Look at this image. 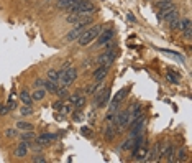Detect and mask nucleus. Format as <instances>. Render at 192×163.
<instances>
[{
    "label": "nucleus",
    "mask_w": 192,
    "mask_h": 163,
    "mask_svg": "<svg viewBox=\"0 0 192 163\" xmlns=\"http://www.w3.org/2000/svg\"><path fill=\"white\" fill-rule=\"evenodd\" d=\"M98 33H100V25L90 26L89 30H85L84 33L79 35V38H77V40H79V45H80V46H87L89 43L94 41V40H97Z\"/></svg>",
    "instance_id": "1"
},
{
    "label": "nucleus",
    "mask_w": 192,
    "mask_h": 163,
    "mask_svg": "<svg viewBox=\"0 0 192 163\" xmlns=\"http://www.w3.org/2000/svg\"><path fill=\"white\" fill-rule=\"evenodd\" d=\"M75 78H77V71H75L74 68H69L67 71L59 78V81H61L62 86H69V84H72L74 81H75Z\"/></svg>",
    "instance_id": "2"
},
{
    "label": "nucleus",
    "mask_w": 192,
    "mask_h": 163,
    "mask_svg": "<svg viewBox=\"0 0 192 163\" xmlns=\"http://www.w3.org/2000/svg\"><path fill=\"white\" fill-rule=\"evenodd\" d=\"M126 94H128V87H123V89H120V91L117 92V94H115V97L112 99V106H110V114H112L113 110L118 107V104L126 97Z\"/></svg>",
    "instance_id": "3"
},
{
    "label": "nucleus",
    "mask_w": 192,
    "mask_h": 163,
    "mask_svg": "<svg viewBox=\"0 0 192 163\" xmlns=\"http://www.w3.org/2000/svg\"><path fill=\"white\" fill-rule=\"evenodd\" d=\"M113 61H115V53H113V50H107L105 53L98 58V63H100V65H103V66H107V68L112 66Z\"/></svg>",
    "instance_id": "4"
},
{
    "label": "nucleus",
    "mask_w": 192,
    "mask_h": 163,
    "mask_svg": "<svg viewBox=\"0 0 192 163\" xmlns=\"http://www.w3.org/2000/svg\"><path fill=\"white\" fill-rule=\"evenodd\" d=\"M113 30H105V31H102V33H98V36H97V43L98 45H105V43H108L110 40H113Z\"/></svg>",
    "instance_id": "5"
},
{
    "label": "nucleus",
    "mask_w": 192,
    "mask_h": 163,
    "mask_svg": "<svg viewBox=\"0 0 192 163\" xmlns=\"http://www.w3.org/2000/svg\"><path fill=\"white\" fill-rule=\"evenodd\" d=\"M174 155H176V153H174V147H172V145H166L159 156L162 160H167V161H176V156H174Z\"/></svg>",
    "instance_id": "6"
},
{
    "label": "nucleus",
    "mask_w": 192,
    "mask_h": 163,
    "mask_svg": "<svg viewBox=\"0 0 192 163\" xmlns=\"http://www.w3.org/2000/svg\"><path fill=\"white\" fill-rule=\"evenodd\" d=\"M108 97H110V89H108V87H105V89H103V92H100V94L97 96L95 104H97L98 107H100V106H105V104L108 102Z\"/></svg>",
    "instance_id": "7"
},
{
    "label": "nucleus",
    "mask_w": 192,
    "mask_h": 163,
    "mask_svg": "<svg viewBox=\"0 0 192 163\" xmlns=\"http://www.w3.org/2000/svg\"><path fill=\"white\" fill-rule=\"evenodd\" d=\"M28 147H30V143H28L26 140H21V143H18V147H16V150H15V155L18 156V158H23V156H26Z\"/></svg>",
    "instance_id": "8"
},
{
    "label": "nucleus",
    "mask_w": 192,
    "mask_h": 163,
    "mask_svg": "<svg viewBox=\"0 0 192 163\" xmlns=\"http://www.w3.org/2000/svg\"><path fill=\"white\" fill-rule=\"evenodd\" d=\"M107 73H108V68H107V66H103V68L100 66V68H98L97 71L94 73V79L97 81V83H100V81H103V79H105Z\"/></svg>",
    "instance_id": "9"
},
{
    "label": "nucleus",
    "mask_w": 192,
    "mask_h": 163,
    "mask_svg": "<svg viewBox=\"0 0 192 163\" xmlns=\"http://www.w3.org/2000/svg\"><path fill=\"white\" fill-rule=\"evenodd\" d=\"M156 7L159 10H171V8H176V5H174L172 0H159V2L156 3Z\"/></svg>",
    "instance_id": "10"
},
{
    "label": "nucleus",
    "mask_w": 192,
    "mask_h": 163,
    "mask_svg": "<svg viewBox=\"0 0 192 163\" xmlns=\"http://www.w3.org/2000/svg\"><path fill=\"white\" fill-rule=\"evenodd\" d=\"M53 138H54V135H51V133H41V135L36 137V142L39 145H48Z\"/></svg>",
    "instance_id": "11"
},
{
    "label": "nucleus",
    "mask_w": 192,
    "mask_h": 163,
    "mask_svg": "<svg viewBox=\"0 0 192 163\" xmlns=\"http://www.w3.org/2000/svg\"><path fill=\"white\" fill-rule=\"evenodd\" d=\"M82 30H84V28H80V26H75L72 31H69V33H67V36H66V41H74L75 38H79V35L82 33Z\"/></svg>",
    "instance_id": "12"
},
{
    "label": "nucleus",
    "mask_w": 192,
    "mask_h": 163,
    "mask_svg": "<svg viewBox=\"0 0 192 163\" xmlns=\"http://www.w3.org/2000/svg\"><path fill=\"white\" fill-rule=\"evenodd\" d=\"M44 96H46L44 87H36V91L31 94V99L33 101H41V99H44Z\"/></svg>",
    "instance_id": "13"
},
{
    "label": "nucleus",
    "mask_w": 192,
    "mask_h": 163,
    "mask_svg": "<svg viewBox=\"0 0 192 163\" xmlns=\"http://www.w3.org/2000/svg\"><path fill=\"white\" fill-rule=\"evenodd\" d=\"M20 101L25 104V106H31L33 99H31V96H30V92H28V91H21L20 92Z\"/></svg>",
    "instance_id": "14"
},
{
    "label": "nucleus",
    "mask_w": 192,
    "mask_h": 163,
    "mask_svg": "<svg viewBox=\"0 0 192 163\" xmlns=\"http://www.w3.org/2000/svg\"><path fill=\"white\" fill-rule=\"evenodd\" d=\"M44 91L46 92H51V94H53V92H56V89H57V83H53V81H44Z\"/></svg>",
    "instance_id": "15"
},
{
    "label": "nucleus",
    "mask_w": 192,
    "mask_h": 163,
    "mask_svg": "<svg viewBox=\"0 0 192 163\" xmlns=\"http://www.w3.org/2000/svg\"><path fill=\"white\" fill-rule=\"evenodd\" d=\"M16 129H18V130H23V132H26V130H33V124H30V122H23V120H20L18 124H16Z\"/></svg>",
    "instance_id": "16"
},
{
    "label": "nucleus",
    "mask_w": 192,
    "mask_h": 163,
    "mask_svg": "<svg viewBox=\"0 0 192 163\" xmlns=\"http://www.w3.org/2000/svg\"><path fill=\"white\" fill-rule=\"evenodd\" d=\"M166 78H167V81H171L172 84H179L181 83V79H177V78H181L177 73H172V71H167V74H166Z\"/></svg>",
    "instance_id": "17"
},
{
    "label": "nucleus",
    "mask_w": 192,
    "mask_h": 163,
    "mask_svg": "<svg viewBox=\"0 0 192 163\" xmlns=\"http://www.w3.org/2000/svg\"><path fill=\"white\" fill-rule=\"evenodd\" d=\"M56 94L59 99H66L69 96V92H67V86H62V87H57L56 89Z\"/></svg>",
    "instance_id": "18"
},
{
    "label": "nucleus",
    "mask_w": 192,
    "mask_h": 163,
    "mask_svg": "<svg viewBox=\"0 0 192 163\" xmlns=\"http://www.w3.org/2000/svg\"><path fill=\"white\" fill-rule=\"evenodd\" d=\"M48 81H53V83H57V81H59L56 69H49V71H48Z\"/></svg>",
    "instance_id": "19"
},
{
    "label": "nucleus",
    "mask_w": 192,
    "mask_h": 163,
    "mask_svg": "<svg viewBox=\"0 0 192 163\" xmlns=\"http://www.w3.org/2000/svg\"><path fill=\"white\" fill-rule=\"evenodd\" d=\"M174 156H176V160H179V161H185V160H187V153H185L184 148H181Z\"/></svg>",
    "instance_id": "20"
},
{
    "label": "nucleus",
    "mask_w": 192,
    "mask_h": 163,
    "mask_svg": "<svg viewBox=\"0 0 192 163\" xmlns=\"http://www.w3.org/2000/svg\"><path fill=\"white\" fill-rule=\"evenodd\" d=\"M20 114L23 115V117H25V115H31V114H33L31 106H25V104H23V107L20 109Z\"/></svg>",
    "instance_id": "21"
},
{
    "label": "nucleus",
    "mask_w": 192,
    "mask_h": 163,
    "mask_svg": "<svg viewBox=\"0 0 192 163\" xmlns=\"http://www.w3.org/2000/svg\"><path fill=\"white\" fill-rule=\"evenodd\" d=\"M84 104H85V97H77V99H75V102H74V106H75V109H77V110H80V109H82L84 107Z\"/></svg>",
    "instance_id": "22"
},
{
    "label": "nucleus",
    "mask_w": 192,
    "mask_h": 163,
    "mask_svg": "<svg viewBox=\"0 0 192 163\" xmlns=\"http://www.w3.org/2000/svg\"><path fill=\"white\" fill-rule=\"evenodd\" d=\"M105 137H107V140H113L115 138V127H108L105 130Z\"/></svg>",
    "instance_id": "23"
},
{
    "label": "nucleus",
    "mask_w": 192,
    "mask_h": 163,
    "mask_svg": "<svg viewBox=\"0 0 192 163\" xmlns=\"http://www.w3.org/2000/svg\"><path fill=\"white\" fill-rule=\"evenodd\" d=\"M80 20V15L79 13H74V12H72V13H69V17H67V22L69 23H77Z\"/></svg>",
    "instance_id": "24"
},
{
    "label": "nucleus",
    "mask_w": 192,
    "mask_h": 163,
    "mask_svg": "<svg viewBox=\"0 0 192 163\" xmlns=\"http://www.w3.org/2000/svg\"><path fill=\"white\" fill-rule=\"evenodd\" d=\"M131 145H133V138L130 137V138H126V140L123 142V145H121V150H128V148H131Z\"/></svg>",
    "instance_id": "25"
},
{
    "label": "nucleus",
    "mask_w": 192,
    "mask_h": 163,
    "mask_svg": "<svg viewBox=\"0 0 192 163\" xmlns=\"http://www.w3.org/2000/svg\"><path fill=\"white\" fill-rule=\"evenodd\" d=\"M31 138H34V135L30 130H26V133H21V140H31Z\"/></svg>",
    "instance_id": "26"
},
{
    "label": "nucleus",
    "mask_w": 192,
    "mask_h": 163,
    "mask_svg": "<svg viewBox=\"0 0 192 163\" xmlns=\"http://www.w3.org/2000/svg\"><path fill=\"white\" fill-rule=\"evenodd\" d=\"M82 135L84 137H90L92 135V130L89 129V127H82Z\"/></svg>",
    "instance_id": "27"
},
{
    "label": "nucleus",
    "mask_w": 192,
    "mask_h": 163,
    "mask_svg": "<svg viewBox=\"0 0 192 163\" xmlns=\"http://www.w3.org/2000/svg\"><path fill=\"white\" fill-rule=\"evenodd\" d=\"M5 135H7V137H15L16 135V130L15 129H7V130H5Z\"/></svg>",
    "instance_id": "28"
},
{
    "label": "nucleus",
    "mask_w": 192,
    "mask_h": 163,
    "mask_svg": "<svg viewBox=\"0 0 192 163\" xmlns=\"http://www.w3.org/2000/svg\"><path fill=\"white\" fill-rule=\"evenodd\" d=\"M43 86H44L43 79H36V81H34V87H43Z\"/></svg>",
    "instance_id": "29"
},
{
    "label": "nucleus",
    "mask_w": 192,
    "mask_h": 163,
    "mask_svg": "<svg viewBox=\"0 0 192 163\" xmlns=\"http://www.w3.org/2000/svg\"><path fill=\"white\" fill-rule=\"evenodd\" d=\"M33 161H38V163H44L46 160L43 158V156H41V155H38V156H33Z\"/></svg>",
    "instance_id": "30"
},
{
    "label": "nucleus",
    "mask_w": 192,
    "mask_h": 163,
    "mask_svg": "<svg viewBox=\"0 0 192 163\" xmlns=\"http://www.w3.org/2000/svg\"><path fill=\"white\" fill-rule=\"evenodd\" d=\"M8 110H13L15 107H16V104H15V101H10V99H8Z\"/></svg>",
    "instance_id": "31"
},
{
    "label": "nucleus",
    "mask_w": 192,
    "mask_h": 163,
    "mask_svg": "<svg viewBox=\"0 0 192 163\" xmlns=\"http://www.w3.org/2000/svg\"><path fill=\"white\" fill-rule=\"evenodd\" d=\"M190 36H192V30H184V38L190 40Z\"/></svg>",
    "instance_id": "32"
},
{
    "label": "nucleus",
    "mask_w": 192,
    "mask_h": 163,
    "mask_svg": "<svg viewBox=\"0 0 192 163\" xmlns=\"http://www.w3.org/2000/svg\"><path fill=\"white\" fill-rule=\"evenodd\" d=\"M5 114H8V107L0 106V115H5Z\"/></svg>",
    "instance_id": "33"
},
{
    "label": "nucleus",
    "mask_w": 192,
    "mask_h": 163,
    "mask_svg": "<svg viewBox=\"0 0 192 163\" xmlns=\"http://www.w3.org/2000/svg\"><path fill=\"white\" fill-rule=\"evenodd\" d=\"M79 97V94H72V96H69V102H71V104H74L75 102V99H77Z\"/></svg>",
    "instance_id": "34"
},
{
    "label": "nucleus",
    "mask_w": 192,
    "mask_h": 163,
    "mask_svg": "<svg viewBox=\"0 0 192 163\" xmlns=\"http://www.w3.org/2000/svg\"><path fill=\"white\" fill-rule=\"evenodd\" d=\"M54 109H56V110H61V109H62V102H61V101L54 102Z\"/></svg>",
    "instance_id": "35"
},
{
    "label": "nucleus",
    "mask_w": 192,
    "mask_h": 163,
    "mask_svg": "<svg viewBox=\"0 0 192 163\" xmlns=\"http://www.w3.org/2000/svg\"><path fill=\"white\" fill-rule=\"evenodd\" d=\"M89 66H90V61H85V63H84V66H82V68H84V69H87V68H89Z\"/></svg>",
    "instance_id": "36"
}]
</instances>
